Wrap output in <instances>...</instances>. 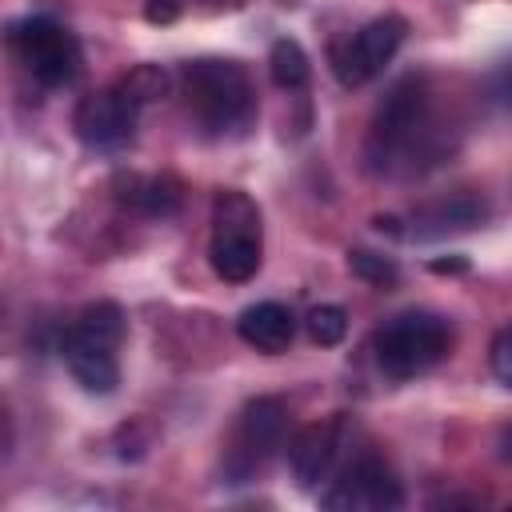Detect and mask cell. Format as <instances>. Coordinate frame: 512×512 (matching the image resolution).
<instances>
[{"mask_svg":"<svg viewBox=\"0 0 512 512\" xmlns=\"http://www.w3.org/2000/svg\"><path fill=\"white\" fill-rule=\"evenodd\" d=\"M348 448V420L332 416L324 424H304L292 440H288V468L296 476L300 488H316L324 480L336 476L340 460Z\"/></svg>","mask_w":512,"mask_h":512,"instance_id":"9c48e42d","label":"cell"},{"mask_svg":"<svg viewBox=\"0 0 512 512\" xmlns=\"http://www.w3.org/2000/svg\"><path fill=\"white\" fill-rule=\"evenodd\" d=\"M484 216H488V208H484L480 196L456 192V196H444V200H432V204L416 208V216H412V236L464 232V228H476Z\"/></svg>","mask_w":512,"mask_h":512,"instance_id":"4fadbf2b","label":"cell"},{"mask_svg":"<svg viewBox=\"0 0 512 512\" xmlns=\"http://www.w3.org/2000/svg\"><path fill=\"white\" fill-rule=\"evenodd\" d=\"M184 100L196 124L212 136H228L252 124L256 116V88L244 72V64L224 56H200L184 64Z\"/></svg>","mask_w":512,"mask_h":512,"instance_id":"7a4b0ae2","label":"cell"},{"mask_svg":"<svg viewBox=\"0 0 512 512\" xmlns=\"http://www.w3.org/2000/svg\"><path fill=\"white\" fill-rule=\"evenodd\" d=\"M304 332L312 344L320 348H336L344 336H348V312L340 304H316L308 316H304Z\"/></svg>","mask_w":512,"mask_h":512,"instance_id":"e0dca14e","label":"cell"},{"mask_svg":"<svg viewBox=\"0 0 512 512\" xmlns=\"http://www.w3.org/2000/svg\"><path fill=\"white\" fill-rule=\"evenodd\" d=\"M492 372L500 384L512 380V336L508 332H496V340H492Z\"/></svg>","mask_w":512,"mask_h":512,"instance_id":"ffe728a7","label":"cell"},{"mask_svg":"<svg viewBox=\"0 0 512 512\" xmlns=\"http://www.w3.org/2000/svg\"><path fill=\"white\" fill-rule=\"evenodd\" d=\"M76 328H84V332H92V336H100L108 344H120L124 340V312H120V304L100 300V304H92V308H84L76 316Z\"/></svg>","mask_w":512,"mask_h":512,"instance_id":"d6986e66","label":"cell"},{"mask_svg":"<svg viewBox=\"0 0 512 512\" xmlns=\"http://www.w3.org/2000/svg\"><path fill=\"white\" fill-rule=\"evenodd\" d=\"M348 268H352L364 284H372V288H396V280H400L396 260H392V256H380V252H368V248L348 252Z\"/></svg>","mask_w":512,"mask_h":512,"instance_id":"ac0fdd59","label":"cell"},{"mask_svg":"<svg viewBox=\"0 0 512 512\" xmlns=\"http://www.w3.org/2000/svg\"><path fill=\"white\" fill-rule=\"evenodd\" d=\"M8 44L20 64L48 88L72 84L80 72V40L52 16H24L8 28Z\"/></svg>","mask_w":512,"mask_h":512,"instance_id":"8992f818","label":"cell"},{"mask_svg":"<svg viewBox=\"0 0 512 512\" xmlns=\"http://www.w3.org/2000/svg\"><path fill=\"white\" fill-rule=\"evenodd\" d=\"M136 116L140 108L132 100L120 96V88H104V92H92L76 104V116H72V128L76 136L96 148V152H112V148H124L136 132Z\"/></svg>","mask_w":512,"mask_h":512,"instance_id":"30bf717a","label":"cell"},{"mask_svg":"<svg viewBox=\"0 0 512 512\" xmlns=\"http://www.w3.org/2000/svg\"><path fill=\"white\" fill-rule=\"evenodd\" d=\"M60 356L72 372V380L92 392V396H112L120 384V364H116V344L84 332V328H68L60 340Z\"/></svg>","mask_w":512,"mask_h":512,"instance_id":"8fae6325","label":"cell"},{"mask_svg":"<svg viewBox=\"0 0 512 512\" xmlns=\"http://www.w3.org/2000/svg\"><path fill=\"white\" fill-rule=\"evenodd\" d=\"M264 228H260V208L248 192L224 188L212 200V244L208 260L212 272L228 284H244L260 272V252H264Z\"/></svg>","mask_w":512,"mask_h":512,"instance_id":"3957f363","label":"cell"},{"mask_svg":"<svg viewBox=\"0 0 512 512\" xmlns=\"http://www.w3.org/2000/svg\"><path fill=\"white\" fill-rule=\"evenodd\" d=\"M404 36H408V20L396 16V12L368 20L348 44H336L332 48V68H336L340 84L344 88H360V84L376 80L392 64V56L400 52Z\"/></svg>","mask_w":512,"mask_h":512,"instance_id":"ba28073f","label":"cell"},{"mask_svg":"<svg viewBox=\"0 0 512 512\" xmlns=\"http://www.w3.org/2000/svg\"><path fill=\"white\" fill-rule=\"evenodd\" d=\"M288 440V408L276 396H256L236 416L232 440L224 448V476L228 484H248L268 468V460Z\"/></svg>","mask_w":512,"mask_h":512,"instance_id":"5b68a950","label":"cell"},{"mask_svg":"<svg viewBox=\"0 0 512 512\" xmlns=\"http://www.w3.org/2000/svg\"><path fill=\"white\" fill-rule=\"evenodd\" d=\"M320 504L340 512H388L404 504V484L384 456L360 452L336 472L332 488L320 492Z\"/></svg>","mask_w":512,"mask_h":512,"instance_id":"52a82bcc","label":"cell"},{"mask_svg":"<svg viewBox=\"0 0 512 512\" xmlns=\"http://www.w3.org/2000/svg\"><path fill=\"white\" fill-rule=\"evenodd\" d=\"M236 332H240V340H244L248 348L276 356V352H284V348L292 344V336H296V316H292L288 304L264 300V304H252V308L240 312Z\"/></svg>","mask_w":512,"mask_h":512,"instance_id":"7c38bea8","label":"cell"},{"mask_svg":"<svg viewBox=\"0 0 512 512\" xmlns=\"http://www.w3.org/2000/svg\"><path fill=\"white\" fill-rule=\"evenodd\" d=\"M268 76H272V84L276 88H284V92H296V88H304L308 84V76H312V64H308V52L296 44V40H276L272 44V52H268Z\"/></svg>","mask_w":512,"mask_h":512,"instance_id":"9a60e30c","label":"cell"},{"mask_svg":"<svg viewBox=\"0 0 512 512\" xmlns=\"http://www.w3.org/2000/svg\"><path fill=\"white\" fill-rule=\"evenodd\" d=\"M168 84H172V76L160 68V64H136L128 76H120V96L124 100H132L136 108H144V104H152V100H160L164 92H168Z\"/></svg>","mask_w":512,"mask_h":512,"instance_id":"2e32d148","label":"cell"},{"mask_svg":"<svg viewBox=\"0 0 512 512\" xmlns=\"http://www.w3.org/2000/svg\"><path fill=\"white\" fill-rule=\"evenodd\" d=\"M428 268L444 276V272H464V268H468V260H460V256H452V260H432Z\"/></svg>","mask_w":512,"mask_h":512,"instance_id":"603a6c76","label":"cell"},{"mask_svg":"<svg viewBox=\"0 0 512 512\" xmlns=\"http://www.w3.org/2000/svg\"><path fill=\"white\" fill-rule=\"evenodd\" d=\"M144 16H148L152 24H172V20L180 16V0H148Z\"/></svg>","mask_w":512,"mask_h":512,"instance_id":"44dd1931","label":"cell"},{"mask_svg":"<svg viewBox=\"0 0 512 512\" xmlns=\"http://www.w3.org/2000/svg\"><path fill=\"white\" fill-rule=\"evenodd\" d=\"M452 324L436 312H400L392 316L376 340H372V352H376V364L384 376L392 380H412L428 368H436L448 352H452Z\"/></svg>","mask_w":512,"mask_h":512,"instance_id":"277c9868","label":"cell"},{"mask_svg":"<svg viewBox=\"0 0 512 512\" xmlns=\"http://www.w3.org/2000/svg\"><path fill=\"white\" fill-rule=\"evenodd\" d=\"M432 140H436V128H432L428 88L416 76H408L376 108L372 136H368V164L372 172L416 168V156H428Z\"/></svg>","mask_w":512,"mask_h":512,"instance_id":"6da1fadb","label":"cell"},{"mask_svg":"<svg viewBox=\"0 0 512 512\" xmlns=\"http://www.w3.org/2000/svg\"><path fill=\"white\" fill-rule=\"evenodd\" d=\"M120 204L140 216H172L180 208V184L172 176H128L120 188Z\"/></svg>","mask_w":512,"mask_h":512,"instance_id":"5bb4252c","label":"cell"},{"mask_svg":"<svg viewBox=\"0 0 512 512\" xmlns=\"http://www.w3.org/2000/svg\"><path fill=\"white\" fill-rule=\"evenodd\" d=\"M12 440H16V424H12V412H8V404L0 400V460L12 452Z\"/></svg>","mask_w":512,"mask_h":512,"instance_id":"7402d4cb","label":"cell"}]
</instances>
